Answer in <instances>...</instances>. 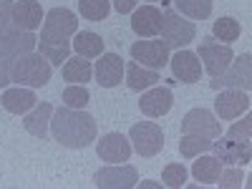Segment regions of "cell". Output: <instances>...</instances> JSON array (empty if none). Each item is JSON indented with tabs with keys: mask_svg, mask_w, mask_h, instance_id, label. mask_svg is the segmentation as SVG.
I'll return each mask as SVG.
<instances>
[{
	"mask_svg": "<svg viewBox=\"0 0 252 189\" xmlns=\"http://www.w3.org/2000/svg\"><path fill=\"white\" fill-rule=\"evenodd\" d=\"M209 152H215V157H217L222 164H229V166H245V164H250V159H252L250 139L217 136V139H212Z\"/></svg>",
	"mask_w": 252,
	"mask_h": 189,
	"instance_id": "cell-7",
	"label": "cell"
},
{
	"mask_svg": "<svg viewBox=\"0 0 252 189\" xmlns=\"http://www.w3.org/2000/svg\"><path fill=\"white\" fill-rule=\"evenodd\" d=\"M131 58L146 68L159 71L169 63V48L164 40H136L131 46Z\"/></svg>",
	"mask_w": 252,
	"mask_h": 189,
	"instance_id": "cell-11",
	"label": "cell"
},
{
	"mask_svg": "<svg viewBox=\"0 0 252 189\" xmlns=\"http://www.w3.org/2000/svg\"><path fill=\"white\" fill-rule=\"evenodd\" d=\"M182 134H197V136H207V139H217V136H222V124L215 119L212 111L192 109L182 119Z\"/></svg>",
	"mask_w": 252,
	"mask_h": 189,
	"instance_id": "cell-9",
	"label": "cell"
},
{
	"mask_svg": "<svg viewBox=\"0 0 252 189\" xmlns=\"http://www.w3.org/2000/svg\"><path fill=\"white\" fill-rule=\"evenodd\" d=\"M194 166H192V177L202 184H217L220 179V172H222V161L217 157H207V154H199L194 157Z\"/></svg>",
	"mask_w": 252,
	"mask_h": 189,
	"instance_id": "cell-24",
	"label": "cell"
},
{
	"mask_svg": "<svg viewBox=\"0 0 252 189\" xmlns=\"http://www.w3.org/2000/svg\"><path fill=\"white\" fill-rule=\"evenodd\" d=\"M209 146H212V139L207 136H197V134H182L179 139V154L184 159H194L199 154H207Z\"/></svg>",
	"mask_w": 252,
	"mask_h": 189,
	"instance_id": "cell-26",
	"label": "cell"
},
{
	"mask_svg": "<svg viewBox=\"0 0 252 189\" xmlns=\"http://www.w3.org/2000/svg\"><path fill=\"white\" fill-rule=\"evenodd\" d=\"M53 76V66L40 56V53H23L13 61L10 68V81L18 86H28V89H40L46 86Z\"/></svg>",
	"mask_w": 252,
	"mask_h": 189,
	"instance_id": "cell-2",
	"label": "cell"
},
{
	"mask_svg": "<svg viewBox=\"0 0 252 189\" xmlns=\"http://www.w3.org/2000/svg\"><path fill=\"white\" fill-rule=\"evenodd\" d=\"M169 66H172L174 78L182 81V83H197L202 78V61L192 51H182L179 48V53L169 58Z\"/></svg>",
	"mask_w": 252,
	"mask_h": 189,
	"instance_id": "cell-16",
	"label": "cell"
},
{
	"mask_svg": "<svg viewBox=\"0 0 252 189\" xmlns=\"http://www.w3.org/2000/svg\"><path fill=\"white\" fill-rule=\"evenodd\" d=\"M215 111L222 121H235L250 111V96L240 89H227L215 98Z\"/></svg>",
	"mask_w": 252,
	"mask_h": 189,
	"instance_id": "cell-13",
	"label": "cell"
},
{
	"mask_svg": "<svg viewBox=\"0 0 252 189\" xmlns=\"http://www.w3.org/2000/svg\"><path fill=\"white\" fill-rule=\"evenodd\" d=\"M174 106V94L169 86H152L146 89L139 98V109L144 116L149 119H161L164 114H169Z\"/></svg>",
	"mask_w": 252,
	"mask_h": 189,
	"instance_id": "cell-10",
	"label": "cell"
},
{
	"mask_svg": "<svg viewBox=\"0 0 252 189\" xmlns=\"http://www.w3.org/2000/svg\"><path fill=\"white\" fill-rule=\"evenodd\" d=\"M129 141L139 157H157L164 149V131L154 121H139L129 129Z\"/></svg>",
	"mask_w": 252,
	"mask_h": 189,
	"instance_id": "cell-5",
	"label": "cell"
},
{
	"mask_svg": "<svg viewBox=\"0 0 252 189\" xmlns=\"http://www.w3.org/2000/svg\"><path fill=\"white\" fill-rule=\"evenodd\" d=\"M51 134L66 149H86V146L96 141L98 126H96V119L83 109L58 106L53 109V116H51Z\"/></svg>",
	"mask_w": 252,
	"mask_h": 189,
	"instance_id": "cell-1",
	"label": "cell"
},
{
	"mask_svg": "<svg viewBox=\"0 0 252 189\" xmlns=\"http://www.w3.org/2000/svg\"><path fill=\"white\" fill-rule=\"evenodd\" d=\"M13 61H15V58H10L8 53L0 51V86H8V83H13V81H10V68H13Z\"/></svg>",
	"mask_w": 252,
	"mask_h": 189,
	"instance_id": "cell-34",
	"label": "cell"
},
{
	"mask_svg": "<svg viewBox=\"0 0 252 189\" xmlns=\"http://www.w3.org/2000/svg\"><path fill=\"white\" fill-rule=\"evenodd\" d=\"M111 10V0H78V13L91 20V23H98L109 15Z\"/></svg>",
	"mask_w": 252,
	"mask_h": 189,
	"instance_id": "cell-29",
	"label": "cell"
},
{
	"mask_svg": "<svg viewBox=\"0 0 252 189\" xmlns=\"http://www.w3.org/2000/svg\"><path fill=\"white\" fill-rule=\"evenodd\" d=\"M131 31L139 38H154L161 31V10L157 5H141L131 13Z\"/></svg>",
	"mask_w": 252,
	"mask_h": 189,
	"instance_id": "cell-17",
	"label": "cell"
},
{
	"mask_svg": "<svg viewBox=\"0 0 252 189\" xmlns=\"http://www.w3.org/2000/svg\"><path fill=\"white\" fill-rule=\"evenodd\" d=\"M40 33L53 35V38H71V35L78 33V18L68 8H51L43 18Z\"/></svg>",
	"mask_w": 252,
	"mask_h": 189,
	"instance_id": "cell-12",
	"label": "cell"
},
{
	"mask_svg": "<svg viewBox=\"0 0 252 189\" xmlns=\"http://www.w3.org/2000/svg\"><path fill=\"white\" fill-rule=\"evenodd\" d=\"M71 48L81 58H98L103 53V38L94 31H81L76 33V40L71 43Z\"/></svg>",
	"mask_w": 252,
	"mask_h": 189,
	"instance_id": "cell-23",
	"label": "cell"
},
{
	"mask_svg": "<svg viewBox=\"0 0 252 189\" xmlns=\"http://www.w3.org/2000/svg\"><path fill=\"white\" fill-rule=\"evenodd\" d=\"M161 182H164V187H172V189L184 187V182H187V169H184L182 164H166L164 172H161Z\"/></svg>",
	"mask_w": 252,
	"mask_h": 189,
	"instance_id": "cell-31",
	"label": "cell"
},
{
	"mask_svg": "<svg viewBox=\"0 0 252 189\" xmlns=\"http://www.w3.org/2000/svg\"><path fill=\"white\" fill-rule=\"evenodd\" d=\"M209 86L215 91L220 89H240V91H250L252 89V56L250 53H242L237 58H232L229 68L209 81Z\"/></svg>",
	"mask_w": 252,
	"mask_h": 189,
	"instance_id": "cell-6",
	"label": "cell"
},
{
	"mask_svg": "<svg viewBox=\"0 0 252 189\" xmlns=\"http://www.w3.org/2000/svg\"><path fill=\"white\" fill-rule=\"evenodd\" d=\"M43 10H40L38 0H13V23L20 31H35L40 28V20H43Z\"/></svg>",
	"mask_w": 252,
	"mask_h": 189,
	"instance_id": "cell-18",
	"label": "cell"
},
{
	"mask_svg": "<svg viewBox=\"0 0 252 189\" xmlns=\"http://www.w3.org/2000/svg\"><path fill=\"white\" fill-rule=\"evenodd\" d=\"M174 8L192 20H204L212 15V0H174Z\"/></svg>",
	"mask_w": 252,
	"mask_h": 189,
	"instance_id": "cell-27",
	"label": "cell"
},
{
	"mask_svg": "<svg viewBox=\"0 0 252 189\" xmlns=\"http://www.w3.org/2000/svg\"><path fill=\"white\" fill-rule=\"evenodd\" d=\"M131 141L126 139L124 134H106V136H101V141L96 144V154L101 161H109V164H124V161H129L131 157Z\"/></svg>",
	"mask_w": 252,
	"mask_h": 189,
	"instance_id": "cell-14",
	"label": "cell"
},
{
	"mask_svg": "<svg viewBox=\"0 0 252 189\" xmlns=\"http://www.w3.org/2000/svg\"><path fill=\"white\" fill-rule=\"evenodd\" d=\"M35 48L40 51V56H43L51 66H61V63H66L71 58V40L68 38H53V35L40 33Z\"/></svg>",
	"mask_w": 252,
	"mask_h": 189,
	"instance_id": "cell-19",
	"label": "cell"
},
{
	"mask_svg": "<svg viewBox=\"0 0 252 189\" xmlns=\"http://www.w3.org/2000/svg\"><path fill=\"white\" fill-rule=\"evenodd\" d=\"M252 131V116H245L242 121H235L227 131V139H250Z\"/></svg>",
	"mask_w": 252,
	"mask_h": 189,
	"instance_id": "cell-33",
	"label": "cell"
},
{
	"mask_svg": "<svg viewBox=\"0 0 252 189\" xmlns=\"http://www.w3.org/2000/svg\"><path fill=\"white\" fill-rule=\"evenodd\" d=\"M124 76H126V83H129V89H131V91H146V89L157 86V83L161 81L159 71L146 68V66H141V63H136V61L126 63Z\"/></svg>",
	"mask_w": 252,
	"mask_h": 189,
	"instance_id": "cell-22",
	"label": "cell"
},
{
	"mask_svg": "<svg viewBox=\"0 0 252 189\" xmlns=\"http://www.w3.org/2000/svg\"><path fill=\"white\" fill-rule=\"evenodd\" d=\"M124 71H126V63L119 53H101L98 61H96V83L101 89H114L121 83L124 78Z\"/></svg>",
	"mask_w": 252,
	"mask_h": 189,
	"instance_id": "cell-15",
	"label": "cell"
},
{
	"mask_svg": "<svg viewBox=\"0 0 252 189\" xmlns=\"http://www.w3.org/2000/svg\"><path fill=\"white\" fill-rule=\"evenodd\" d=\"M98 189H131L139 184V172L131 164H109L94 174Z\"/></svg>",
	"mask_w": 252,
	"mask_h": 189,
	"instance_id": "cell-8",
	"label": "cell"
},
{
	"mask_svg": "<svg viewBox=\"0 0 252 189\" xmlns=\"http://www.w3.org/2000/svg\"><path fill=\"white\" fill-rule=\"evenodd\" d=\"M51 116H53V106L51 103H35L31 109V114H26L23 119V126L26 131L35 139H46L48 136V126H51Z\"/></svg>",
	"mask_w": 252,
	"mask_h": 189,
	"instance_id": "cell-20",
	"label": "cell"
},
{
	"mask_svg": "<svg viewBox=\"0 0 252 189\" xmlns=\"http://www.w3.org/2000/svg\"><path fill=\"white\" fill-rule=\"evenodd\" d=\"M111 3H114L116 13L126 15V13H134V8H136V3H139V0H111Z\"/></svg>",
	"mask_w": 252,
	"mask_h": 189,
	"instance_id": "cell-35",
	"label": "cell"
},
{
	"mask_svg": "<svg viewBox=\"0 0 252 189\" xmlns=\"http://www.w3.org/2000/svg\"><path fill=\"white\" fill-rule=\"evenodd\" d=\"M242 182H245V177H242V169H222L220 172V179H217V184L222 187V189H232V187H242Z\"/></svg>",
	"mask_w": 252,
	"mask_h": 189,
	"instance_id": "cell-32",
	"label": "cell"
},
{
	"mask_svg": "<svg viewBox=\"0 0 252 189\" xmlns=\"http://www.w3.org/2000/svg\"><path fill=\"white\" fill-rule=\"evenodd\" d=\"M197 56L202 58V68L212 78H217V76H222L229 68V63H232V58H235V51L229 48L227 43H220L217 38L204 35L199 40V53Z\"/></svg>",
	"mask_w": 252,
	"mask_h": 189,
	"instance_id": "cell-4",
	"label": "cell"
},
{
	"mask_svg": "<svg viewBox=\"0 0 252 189\" xmlns=\"http://www.w3.org/2000/svg\"><path fill=\"white\" fill-rule=\"evenodd\" d=\"M240 33H242V28H240V23L235 18H220L212 26V38L222 40V43H227V46L235 43V40L240 38Z\"/></svg>",
	"mask_w": 252,
	"mask_h": 189,
	"instance_id": "cell-28",
	"label": "cell"
},
{
	"mask_svg": "<svg viewBox=\"0 0 252 189\" xmlns=\"http://www.w3.org/2000/svg\"><path fill=\"white\" fill-rule=\"evenodd\" d=\"M161 40L166 43V48H184L197 38V26L192 20H184L177 10H164L161 13V31H159Z\"/></svg>",
	"mask_w": 252,
	"mask_h": 189,
	"instance_id": "cell-3",
	"label": "cell"
},
{
	"mask_svg": "<svg viewBox=\"0 0 252 189\" xmlns=\"http://www.w3.org/2000/svg\"><path fill=\"white\" fill-rule=\"evenodd\" d=\"M94 76V68H91V61L89 58H68L63 63V81H71V83H86L91 81Z\"/></svg>",
	"mask_w": 252,
	"mask_h": 189,
	"instance_id": "cell-25",
	"label": "cell"
},
{
	"mask_svg": "<svg viewBox=\"0 0 252 189\" xmlns=\"http://www.w3.org/2000/svg\"><path fill=\"white\" fill-rule=\"evenodd\" d=\"M0 103H3L5 111L20 116V114H28L35 103H38V98H35V94H33L31 89L15 86V89H8L3 96H0Z\"/></svg>",
	"mask_w": 252,
	"mask_h": 189,
	"instance_id": "cell-21",
	"label": "cell"
},
{
	"mask_svg": "<svg viewBox=\"0 0 252 189\" xmlns=\"http://www.w3.org/2000/svg\"><path fill=\"white\" fill-rule=\"evenodd\" d=\"M63 106H71V109H86V103L91 101V94L83 83H71V86L63 91Z\"/></svg>",
	"mask_w": 252,
	"mask_h": 189,
	"instance_id": "cell-30",
	"label": "cell"
}]
</instances>
